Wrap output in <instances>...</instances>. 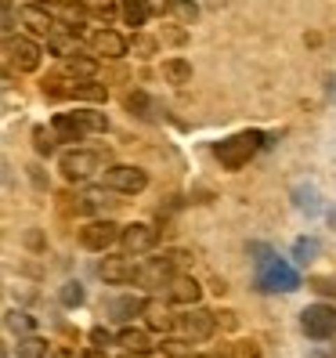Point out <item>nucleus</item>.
<instances>
[{
    "instance_id": "1",
    "label": "nucleus",
    "mask_w": 336,
    "mask_h": 358,
    "mask_svg": "<svg viewBox=\"0 0 336 358\" xmlns=\"http://www.w3.org/2000/svg\"><path fill=\"white\" fill-rule=\"evenodd\" d=\"M249 254H254V268H257V289H264V293H293V289H300L297 268L286 264L271 246L249 243Z\"/></svg>"
},
{
    "instance_id": "2",
    "label": "nucleus",
    "mask_w": 336,
    "mask_h": 358,
    "mask_svg": "<svg viewBox=\"0 0 336 358\" xmlns=\"http://www.w3.org/2000/svg\"><path fill=\"white\" fill-rule=\"evenodd\" d=\"M261 149H264V134L261 131H239L232 138H224L214 149V156L221 159L224 171H242V166L254 159Z\"/></svg>"
},
{
    "instance_id": "3",
    "label": "nucleus",
    "mask_w": 336,
    "mask_h": 358,
    "mask_svg": "<svg viewBox=\"0 0 336 358\" xmlns=\"http://www.w3.org/2000/svg\"><path fill=\"white\" fill-rule=\"evenodd\" d=\"M174 329L184 336V341L203 344V341H210V336H214V329H217V315H214V311H206V308L188 304L181 315H174Z\"/></svg>"
},
{
    "instance_id": "4",
    "label": "nucleus",
    "mask_w": 336,
    "mask_h": 358,
    "mask_svg": "<svg viewBox=\"0 0 336 358\" xmlns=\"http://www.w3.org/2000/svg\"><path fill=\"white\" fill-rule=\"evenodd\" d=\"M101 185L112 188V192H123V196H138L149 188V174L141 166H131V163H116L109 171H101Z\"/></svg>"
},
{
    "instance_id": "5",
    "label": "nucleus",
    "mask_w": 336,
    "mask_h": 358,
    "mask_svg": "<svg viewBox=\"0 0 336 358\" xmlns=\"http://www.w3.org/2000/svg\"><path fill=\"white\" fill-rule=\"evenodd\" d=\"M300 329L307 333V341H329L336 336V304H307L300 311Z\"/></svg>"
},
{
    "instance_id": "6",
    "label": "nucleus",
    "mask_w": 336,
    "mask_h": 358,
    "mask_svg": "<svg viewBox=\"0 0 336 358\" xmlns=\"http://www.w3.org/2000/svg\"><path fill=\"white\" fill-rule=\"evenodd\" d=\"M4 62L11 69H18V73H33V69H40V48H36V40H29V36H4Z\"/></svg>"
},
{
    "instance_id": "7",
    "label": "nucleus",
    "mask_w": 336,
    "mask_h": 358,
    "mask_svg": "<svg viewBox=\"0 0 336 358\" xmlns=\"http://www.w3.org/2000/svg\"><path fill=\"white\" fill-rule=\"evenodd\" d=\"M177 275V264L170 257H152V261H138V275L134 282L141 289H163V286H170V279Z\"/></svg>"
},
{
    "instance_id": "8",
    "label": "nucleus",
    "mask_w": 336,
    "mask_h": 358,
    "mask_svg": "<svg viewBox=\"0 0 336 358\" xmlns=\"http://www.w3.org/2000/svg\"><path fill=\"white\" fill-rule=\"evenodd\" d=\"M58 166L66 174V181H87L94 171H101V156L94 149H69V152H61Z\"/></svg>"
},
{
    "instance_id": "9",
    "label": "nucleus",
    "mask_w": 336,
    "mask_h": 358,
    "mask_svg": "<svg viewBox=\"0 0 336 358\" xmlns=\"http://www.w3.org/2000/svg\"><path fill=\"white\" fill-rule=\"evenodd\" d=\"M119 236H123V228L112 221H87L80 228V246L94 250V254H105L112 243H119Z\"/></svg>"
},
{
    "instance_id": "10",
    "label": "nucleus",
    "mask_w": 336,
    "mask_h": 358,
    "mask_svg": "<svg viewBox=\"0 0 336 358\" xmlns=\"http://www.w3.org/2000/svg\"><path fill=\"white\" fill-rule=\"evenodd\" d=\"M101 308H105V319H112V322H119V326H127L131 319L145 315L149 301H145V297H134V293H123V297H109Z\"/></svg>"
},
{
    "instance_id": "11",
    "label": "nucleus",
    "mask_w": 336,
    "mask_h": 358,
    "mask_svg": "<svg viewBox=\"0 0 336 358\" xmlns=\"http://www.w3.org/2000/svg\"><path fill=\"white\" fill-rule=\"evenodd\" d=\"M156 228L145 224V221H134V224H123V236H119V246L127 250V254H149V250L156 246Z\"/></svg>"
},
{
    "instance_id": "12",
    "label": "nucleus",
    "mask_w": 336,
    "mask_h": 358,
    "mask_svg": "<svg viewBox=\"0 0 336 358\" xmlns=\"http://www.w3.org/2000/svg\"><path fill=\"white\" fill-rule=\"evenodd\" d=\"M134 254H127V257H105L101 264H98V275L109 282V286H127V282H134V275H138V261H131Z\"/></svg>"
},
{
    "instance_id": "13",
    "label": "nucleus",
    "mask_w": 336,
    "mask_h": 358,
    "mask_svg": "<svg viewBox=\"0 0 336 358\" xmlns=\"http://www.w3.org/2000/svg\"><path fill=\"white\" fill-rule=\"evenodd\" d=\"M87 48H91V55H101V58H123L127 55V40L116 29H94V33H87Z\"/></svg>"
},
{
    "instance_id": "14",
    "label": "nucleus",
    "mask_w": 336,
    "mask_h": 358,
    "mask_svg": "<svg viewBox=\"0 0 336 358\" xmlns=\"http://www.w3.org/2000/svg\"><path fill=\"white\" fill-rule=\"evenodd\" d=\"M18 18H22V22L29 26V33H33V36H44V40L58 29V22L44 11V4H36V0H33V4H26L22 11H18Z\"/></svg>"
},
{
    "instance_id": "15",
    "label": "nucleus",
    "mask_w": 336,
    "mask_h": 358,
    "mask_svg": "<svg viewBox=\"0 0 336 358\" xmlns=\"http://www.w3.org/2000/svg\"><path fill=\"white\" fill-rule=\"evenodd\" d=\"M116 344H119L123 351H131V355H141V358L156 351L152 333H149V329H134V326H123V329L116 333Z\"/></svg>"
},
{
    "instance_id": "16",
    "label": "nucleus",
    "mask_w": 336,
    "mask_h": 358,
    "mask_svg": "<svg viewBox=\"0 0 336 358\" xmlns=\"http://www.w3.org/2000/svg\"><path fill=\"white\" fill-rule=\"evenodd\" d=\"M51 131H54V138L58 141H83V134H87V123L80 120V113H58L54 120H51Z\"/></svg>"
},
{
    "instance_id": "17",
    "label": "nucleus",
    "mask_w": 336,
    "mask_h": 358,
    "mask_svg": "<svg viewBox=\"0 0 336 358\" xmlns=\"http://www.w3.org/2000/svg\"><path fill=\"white\" fill-rule=\"evenodd\" d=\"M199 297H203V289L192 275H174L170 286H166V301H174V304L188 308V304H199Z\"/></svg>"
},
{
    "instance_id": "18",
    "label": "nucleus",
    "mask_w": 336,
    "mask_h": 358,
    "mask_svg": "<svg viewBox=\"0 0 336 358\" xmlns=\"http://www.w3.org/2000/svg\"><path fill=\"white\" fill-rule=\"evenodd\" d=\"M61 73L73 76V80H94L98 76V58H87V55H61Z\"/></svg>"
},
{
    "instance_id": "19",
    "label": "nucleus",
    "mask_w": 336,
    "mask_h": 358,
    "mask_svg": "<svg viewBox=\"0 0 336 358\" xmlns=\"http://www.w3.org/2000/svg\"><path fill=\"white\" fill-rule=\"evenodd\" d=\"M163 80L174 83V87H188V83H192V62L166 58V62H163Z\"/></svg>"
},
{
    "instance_id": "20",
    "label": "nucleus",
    "mask_w": 336,
    "mask_h": 358,
    "mask_svg": "<svg viewBox=\"0 0 336 358\" xmlns=\"http://www.w3.org/2000/svg\"><path fill=\"white\" fill-rule=\"evenodd\" d=\"M119 15H123V22H127V26L138 29V26H145L152 18V4H149V0H123Z\"/></svg>"
},
{
    "instance_id": "21",
    "label": "nucleus",
    "mask_w": 336,
    "mask_h": 358,
    "mask_svg": "<svg viewBox=\"0 0 336 358\" xmlns=\"http://www.w3.org/2000/svg\"><path fill=\"white\" fill-rule=\"evenodd\" d=\"M15 355L18 358H48V341L36 336V333H22L18 344H15Z\"/></svg>"
},
{
    "instance_id": "22",
    "label": "nucleus",
    "mask_w": 336,
    "mask_h": 358,
    "mask_svg": "<svg viewBox=\"0 0 336 358\" xmlns=\"http://www.w3.org/2000/svg\"><path fill=\"white\" fill-rule=\"evenodd\" d=\"M69 98H76V101H105V98H109V91H105V83L76 80L73 87H69Z\"/></svg>"
},
{
    "instance_id": "23",
    "label": "nucleus",
    "mask_w": 336,
    "mask_h": 358,
    "mask_svg": "<svg viewBox=\"0 0 336 358\" xmlns=\"http://www.w3.org/2000/svg\"><path fill=\"white\" fill-rule=\"evenodd\" d=\"M127 109L138 113L141 120H156V105H152V98H149V94H141V91L127 94Z\"/></svg>"
},
{
    "instance_id": "24",
    "label": "nucleus",
    "mask_w": 336,
    "mask_h": 358,
    "mask_svg": "<svg viewBox=\"0 0 336 358\" xmlns=\"http://www.w3.org/2000/svg\"><path fill=\"white\" fill-rule=\"evenodd\" d=\"M145 315H149V326L152 329H174V315L166 311L163 304H149V308H145Z\"/></svg>"
},
{
    "instance_id": "25",
    "label": "nucleus",
    "mask_w": 336,
    "mask_h": 358,
    "mask_svg": "<svg viewBox=\"0 0 336 358\" xmlns=\"http://www.w3.org/2000/svg\"><path fill=\"white\" fill-rule=\"evenodd\" d=\"M319 239H297V243H293V257H297L300 264H311L314 257H319Z\"/></svg>"
},
{
    "instance_id": "26",
    "label": "nucleus",
    "mask_w": 336,
    "mask_h": 358,
    "mask_svg": "<svg viewBox=\"0 0 336 358\" xmlns=\"http://www.w3.org/2000/svg\"><path fill=\"white\" fill-rule=\"evenodd\" d=\"M58 297H61V304H66V308H80L83 301H87V293H83V286H80V282H66Z\"/></svg>"
},
{
    "instance_id": "27",
    "label": "nucleus",
    "mask_w": 336,
    "mask_h": 358,
    "mask_svg": "<svg viewBox=\"0 0 336 358\" xmlns=\"http://www.w3.org/2000/svg\"><path fill=\"white\" fill-rule=\"evenodd\" d=\"M307 286L314 293H322V297H336V275H311Z\"/></svg>"
},
{
    "instance_id": "28",
    "label": "nucleus",
    "mask_w": 336,
    "mask_h": 358,
    "mask_svg": "<svg viewBox=\"0 0 336 358\" xmlns=\"http://www.w3.org/2000/svg\"><path fill=\"white\" fill-rule=\"evenodd\" d=\"M54 134V131H51ZM51 134L44 131V127H33V149L40 152V156H51L54 152V141H51Z\"/></svg>"
},
{
    "instance_id": "29",
    "label": "nucleus",
    "mask_w": 336,
    "mask_h": 358,
    "mask_svg": "<svg viewBox=\"0 0 336 358\" xmlns=\"http://www.w3.org/2000/svg\"><path fill=\"white\" fill-rule=\"evenodd\" d=\"M8 329L15 333H33V319L26 311H8Z\"/></svg>"
},
{
    "instance_id": "30",
    "label": "nucleus",
    "mask_w": 336,
    "mask_h": 358,
    "mask_svg": "<svg viewBox=\"0 0 336 358\" xmlns=\"http://www.w3.org/2000/svg\"><path fill=\"white\" fill-rule=\"evenodd\" d=\"M134 55L138 58H152L156 55V40L152 36H134Z\"/></svg>"
},
{
    "instance_id": "31",
    "label": "nucleus",
    "mask_w": 336,
    "mask_h": 358,
    "mask_svg": "<svg viewBox=\"0 0 336 358\" xmlns=\"http://www.w3.org/2000/svg\"><path fill=\"white\" fill-rule=\"evenodd\" d=\"M235 355H239V358H264V355H261V344L254 341V336H249V341H239V344H235Z\"/></svg>"
},
{
    "instance_id": "32",
    "label": "nucleus",
    "mask_w": 336,
    "mask_h": 358,
    "mask_svg": "<svg viewBox=\"0 0 336 358\" xmlns=\"http://www.w3.org/2000/svg\"><path fill=\"white\" fill-rule=\"evenodd\" d=\"M91 341H94V348H109V344H112V336H109V329L94 326V329H91Z\"/></svg>"
},
{
    "instance_id": "33",
    "label": "nucleus",
    "mask_w": 336,
    "mask_h": 358,
    "mask_svg": "<svg viewBox=\"0 0 336 358\" xmlns=\"http://www.w3.org/2000/svg\"><path fill=\"white\" fill-rule=\"evenodd\" d=\"M15 33V8H11V0H4V36Z\"/></svg>"
},
{
    "instance_id": "34",
    "label": "nucleus",
    "mask_w": 336,
    "mask_h": 358,
    "mask_svg": "<svg viewBox=\"0 0 336 358\" xmlns=\"http://www.w3.org/2000/svg\"><path fill=\"white\" fill-rule=\"evenodd\" d=\"M206 358H239V355H235V348H232V344H221V348L210 351Z\"/></svg>"
},
{
    "instance_id": "35",
    "label": "nucleus",
    "mask_w": 336,
    "mask_h": 358,
    "mask_svg": "<svg viewBox=\"0 0 336 358\" xmlns=\"http://www.w3.org/2000/svg\"><path fill=\"white\" fill-rule=\"evenodd\" d=\"M170 11H177V15L184 18V22H192V18H196V4H174Z\"/></svg>"
},
{
    "instance_id": "36",
    "label": "nucleus",
    "mask_w": 336,
    "mask_h": 358,
    "mask_svg": "<svg viewBox=\"0 0 336 358\" xmlns=\"http://www.w3.org/2000/svg\"><path fill=\"white\" fill-rule=\"evenodd\" d=\"M217 326H224V329H235V311H221V315H217Z\"/></svg>"
},
{
    "instance_id": "37",
    "label": "nucleus",
    "mask_w": 336,
    "mask_h": 358,
    "mask_svg": "<svg viewBox=\"0 0 336 358\" xmlns=\"http://www.w3.org/2000/svg\"><path fill=\"white\" fill-rule=\"evenodd\" d=\"M149 4H152V15H163V11L174 8V0H149Z\"/></svg>"
},
{
    "instance_id": "38",
    "label": "nucleus",
    "mask_w": 336,
    "mask_h": 358,
    "mask_svg": "<svg viewBox=\"0 0 336 358\" xmlns=\"http://www.w3.org/2000/svg\"><path fill=\"white\" fill-rule=\"evenodd\" d=\"M307 358H336V348H319V351H311Z\"/></svg>"
},
{
    "instance_id": "39",
    "label": "nucleus",
    "mask_w": 336,
    "mask_h": 358,
    "mask_svg": "<svg viewBox=\"0 0 336 358\" xmlns=\"http://www.w3.org/2000/svg\"><path fill=\"white\" fill-rule=\"evenodd\" d=\"M83 358H109V355H105V348H91V351H83Z\"/></svg>"
},
{
    "instance_id": "40",
    "label": "nucleus",
    "mask_w": 336,
    "mask_h": 358,
    "mask_svg": "<svg viewBox=\"0 0 336 358\" xmlns=\"http://www.w3.org/2000/svg\"><path fill=\"white\" fill-rule=\"evenodd\" d=\"M36 4H44V8H58V4H66V0H36Z\"/></svg>"
},
{
    "instance_id": "41",
    "label": "nucleus",
    "mask_w": 336,
    "mask_h": 358,
    "mask_svg": "<svg viewBox=\"0 0 336 358\" xmlns=\"http://www.w3.org/2000/svg\"><path fill=\"white\" fill-rule=\"evenodd\" d=\"M58 358H73V355H69V351H61V355H58Z\"/></svg>"
},
{
    "instance_id": "42",
    "label": "nucleus",
    "mask_w": 336,
    "mask_h": 358,
    "mask_svg": "<svg viewBox=\"0 0 336 358\" xmlns=\"http://www.w3.org/2000/svg\"><path fill=\"white\" fill-rule=\"evenodd\" d=\"M127 358H141V355H131V351H127Z\"/></svg>"
}]
</instances>
